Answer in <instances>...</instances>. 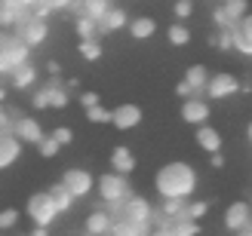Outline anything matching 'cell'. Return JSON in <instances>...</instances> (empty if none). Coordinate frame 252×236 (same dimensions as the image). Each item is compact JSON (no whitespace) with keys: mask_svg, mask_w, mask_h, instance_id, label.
<instances>
[{"mask_svg":"<svg viewBox=\"0 0 252 236\" xmlns=\"http://www.w3.org/2000/svg\"><path fill=\"white\" fill-rule=\"evenodd\" d=\"M98 187V200L105 203V209H117L126 196H129V181H126V175H120V172H105V175H98L95 181Z\"/></svg>","mask_w":252,"mask_h":236,"instance_id":"3957f363","label":"cell"},{"mask_svg":"<svg viewBox=\"0 0 252 236\" xmlns=\"http://www.w3.org/2000/svg\"><path fill=\"white\" fill-rule=\"evenodd\" d=\"M40 3L49 9V12H62V9H74L77 0H40Z\"/></svg>","mask_w":252,"mask_h":236,"instance_id":"f35d334b","label":"cell"},{"mask_svg":"<svg viewBox=\"0 0 252 236\" xmlns=\"http://www.w3.org/2000/svg\"><path fill=\"white\" fill-rule=\"evenodd\" d=\"M212 22H216L219 28H231V22H228V16H224V9H221V6L212 12Z\"/></svg>","mask_w":252,"mask_h":236,"instance_id":"60d3db41","label":"cell"},{"mask_svg":"<svg viewBox=\"0 0 252 236\" xmlns=\"http://www.w3.org/2000/svg\"><path fill=\"white\" fill-rule=\"evenodd\" d=\"M111 212L120 215V218H129L135 224H145V227H151V221H154V206H151L145 196H135V193H129L117 209H111Z\"/></svg>","mask_w":252,"mask_h":236,"instance_id":"5b68a950","label":"cell"},{"mask_svg":"<svg viewBox=\"0 0 252 236\" xmlns=\"http://www.w3.org/2000/svg\"><path fill=\"white\" fill-rule=\"evenodd\" d=\"M166 230H169V236H197L200 224L194 218L182 215V218H166Z\"/></svg>","mask_w":252,"mask_h":236,"instance_id":"ffe728a7","label":"cell"},{"mask_svg":"<svg viewBox=\"0 0 252 236\" xmlns=\"http://www.w3.org/2000/svg\"><path fill=\"white\" fill-rule=\"evenodd\" d=\"M6 77H9V83H12V89H31L34 80H37V68L31 65V61H25V65L12 68Z\"/></svg>","mask_w":252,"mask_h":236,"instance_id":"e0dca14e","label":"cell"},{"mask_svg":"<svg viewBox=\"0 0 252 236\" xmlns=\"http://www.w3.org/2000/svg\"><path fill=\"white\" fill-rule=\"evenodd\" d=\"M142 120H145V114H142V107H138V105H117L114 110H111V126L120 129V132L135 129Z\"/></svg>","mask_w":252,"mask_h":236,"instance_id":"30bf717a","label":"cell"},{"mask_svg":"<svg viewBox=\"0 0 252 236\" xmlns=\"http://www.w3.org/2000/svg\"><path fill=\"white\" fill-rule=\"evenodd\" d=\"M231 46H234V49H240L243 55H252V43H249V40H246V37L237 31V28L231 31Z\"/></svg>","mask_w":252,"mask_h":236,"instance_id":"d590c367","label":"cell"},{"mask_svg":"<svg viewBox=\"0 0 252 236\" xmlns=\"http://www.w3.org/2000/svg\"><path fill=\"white\" fill-rule=\"evenodd\" d=\"M249 218H252V206L249 203H231L228 209H224V227H228L231 233H240L249 227Z\"/></svg>","mask_w":252,"mask_h":236,"instance_id":"7c38bea8","label":"cell"},{"mask_svg":"<svg viewBox=\"0 0 252 236\" xmlns=\"http://www.w3.org/2000/svg\"><path fill=\"white\" fill-rule=\"evenodd\" d=\"M19 209H3V212H0V230H12L19 224Z\"/></svg>","mask_w":252,"mask_h":236,"instance_id":"e575fe53","label":"cell"},{"mask_svg":"<svg viewBox=\"0 0 252 236\" xmlns=\"http://www.w3.org/2000/svg\"><path fill=\"white\" fill-rule=\"evenodd\" d=\"M9 132L16 135V138L22 141V144H37L43 138V126L37 123L34 117H12V126H9Z\"/></svg>","mask_w":252,"mask_h":236,"instance_id":"9c48e42d","label":"cell"},{"mask_svg":"<svg viewBox=\"0 0 252 236\" xmlns=\"http://www.w3.org/2000/svg\"><path fill=\"white\" fill-rule=\"evenodd\" d=\"M74 31H77L80 40H90V37H98V25L93 19H86V16H77V22H74Z\"/></svg>","mask_w":252,"mask_h":236,"instance_id":"f546056e","label":"cell"},{"mask_svg":"<svg viewBox=\"0 0 252 236\" xmlns=\"http://www.w3.org/2000/svg\"><path fill=\"white\" fill-rule=\"evenodd\" d=\"M3 98H6V92H3V89H0V105H3Z\"/></svg>","mask_w":252,"mask_h":236,"instance_id":"816d5d0a","label":"cell"},{"mask_svg":"<svg viewBox=\"0 0 252 236\" xmlns=\"http://www.w3.org/2000/svg\"><path fill=\"white\" fill-rule=\"evenodd\" d=\"M25 215H28L37 227H53V221L59 218V209L53 203V196H49V190L31 193L28 196V206H25Z\"/></svg>","mask_w":252,"mask_h":236,"instance_id":"277c9868","label":"cell"},{"mask_svg":"<svg viewBox=\"0 0 252 236\" xmlns=\"http://www.w3.org/2000/svg\"><path fill=\"white\" fill-rule=\"evenodd\" d=\"M246 138H249V144H252V123L246 126Z\"/></svg>","mask_w":252,"mask_h":236,"instance_id":"681fc988","label":"cell"},{"mask_svg":"<svg viewBox=\"0 0 252 236\" xmlns=\"http://www.w3.org/2000/svg\"><path fill=\"white\" fill-rule=\"evenodd\" d=\"M77 52H80L86 61H98V58L105 55V52H102V43H98V37H90V40H80Z\"/></svg>","mask_w":252,"mask_h":236,"instance_id":"83f0119b","label":"cell"},{"mask_svg":"<svg viewBox=\"0 0 252 236\" xmlns=\"http://www.w3.org/2000/svg\"><path fill=\"white\" fill-rule=\"evenodd\" d=\"M62 187H65L74 200H83V196H90L95 190V178L86 169H68L65 175H62Z\"/></svg>","mask_w":252,"mask_h":236,"instance_id":"52a82bcc","label":"cell"},{"mask_svg":"<svg viewBox=\"0 0 252 236\" xmlns=\"http://www.w3.org/2000/svg\"><path fill=\"white\" fill-rule=\"evenodd\" d=\"M111 172H120V175H129V172H135V157L126 144L114 147L111 151Z\"/></svg>","mask_w":252,"mask_h":236,"instance_id":"ac0fdd59","label":"cell"},{"mask_svg":"<svg viewBox=\"0 0 252 236\" xmlns=\"http://www.w3.org/2000/svg\"><path fill=\"white\" fill-rule=\"evenodd\" d=\"M182 120L191 123V126H200V123H209V102L200 95H191L182 102Z\"/></svg>","mask_w":252,"mask_h":236,"instance_id":"8fae6325","label":"cell"},{"mask_svg":"<svg viewBox=\"0 0 252 236\" xmlns=\"http://www.w3.org/2000/svg\"><path fill=\"white\" fill-rule=\"evenodd\" d=\"M249 3H246V0H224V3H221V9H224V16H228V22H231V28H237V22H240L243 16H246V9Z\"/></svg>","mask_w":252,"mask_h":236,"instance_id":"484cf974","label":"cell"},{"mask_svg":"<svg viewBox=\"0 0 252 236\" xmlns=\"http://www.w3.org/2000/svg\"><path fill=\"white\" fill-rule=\"evenodd\" d=\"M166 37H169V43H172V46H188V43H191V31H188V25H185V22L169 25Z\"/></svg>","mask_w":252,"mask_h":236,"instance_id":"4316f807","label":"cell"},{"mask_svg":"<svg viewBox=\"0 0 252 236\" xmlns=\"http://www.w3.org/2000/svg\"><path fill=\"white\" fill-rule=\"evenodd\" d=\"M148 233H151V227L135 224V221H129V218L114 215V224H111V236H148Z\"/></svg>","mask_w":252,"mask_h":236,"instance_id":"d6986e66","label":"cell"},{"mask_svg":"<svg viewBox=\"0 0 252 236\" xmlns=\"http://www.w3.org/2000/svg\"><path fill=\"white\" fill-rule=\"evenodd\" d=\"M111 224H114V212L111 209H95V212L86 215L83 233L86 236H105V233H111Z\"/></svg>","mask_w":252,"mask_h":236,"instance_id":"4fadbf2b","label":"cell"},{"mask_svg":"<svg viewBox=\"0 0 252 236\" xmlns=\"http://www.w3.org/2000/svg\"><path fill=\"white\" fill-rule=\"evenodd\" d=\"M98 25V37L102 34H114V31H123L126 25H129V16H126V9H120V6H111L102 19L95 22Z\"/></svg>","mask_w":252,"mask_h":236,"instance_id":"5bb4252c","label":"cell"},{"mask_svg":"<svg viewBox=\"0 0 252 236\" xmlns=\"http://www.w3.org/2000/svg\"><path fill=\"white\" fill-rule=\"evenodd\" d=\"M154 215H160V218H182L185 215V200H163L160 209H154Z\"/></svg>","mask_w":252,"mask_h":236,"instance_id":"f1b7e54d","label":"cell"},{"mask_svg":"<svg viewBox=\"0 0 252 236\" xmlns=\"http://www.w3.org/2000/svg\"><path fill=\"white\" fill-rule=\"evenodd\" d=\"M80 105H83V107L98 105V92H83V95H80Z\"/></svg>","mask_w":252,"mask_h":236,"instance_id":"7bdbcfd3","label":"cell"},{"mask_svg":"<svg viewBox=\"0 0 252 236\" xmlns=\"http://www.w3.org/2000/svg\"><path fill=\"white\" fill-rule=\"evenodd\" d=\"M22 154V141L12 132H0V172L9 169Z\"/></svg>","mask_w":252,"mask_h":236,"instance_id":"9a60e30c","label":"cell"},{"mask_svg":"<svg viewBox=\"0 0 252 236\" xmlns=\"http://www.w3.org/2000/svg\"><path fill=\"white\" fill-rule=\"evenodd\" d=\"M49 196H53V203H56V209H59V215H65V212H71V209H74V196H71L65 187H62V181L49 187Z\"/></svg>","mask_w":252,"mask_h":236,"instance_id":"cb8c5ba5","label":"cell"},{"mask_svg":"<svg viewBox=\"0 0 252 236\" xmlns=\"http://www.w3.org/2000/svg\"><path fill=\"white\" fill-rule=\"evenodd\" d=\"M12 3L19 6V0H0V6H12Z\"/></svg>","mask_w":252,"mask_h":236,"instance_id":"c3c4849f","label":"cell"},{"mask_svg":"<svg viewBox=\"0 0 252 236\" xmlns=\"http://www.w3.org/2000/svg\"><path fill=\"white\" fill-rule=\"evenodd\" d=\"M185 83H191L194 92L200 95V92L206 89V83H209V71H206L203 65H191V68L185 71Z\"/></svg>","mask_w":252,"mask_h":236,"instance_id":"603a6c76","label":"cell"},{"mask_svg":"<svg viewBox=\"0 0 252 236\" xmlns=\"http://www.w3.org/2000/svg\"><path fill=\"white\" fill-rule=\"evenodd\" d=\"M234 236H252V230L246 227V230H240V233H234Z\"/></svg>","mask_w":252,"mask_h":236,"instance_id":"f907efd6","label":"cell"},{"mask_svg":"<svg viewBox=\"0 0 252 236\" xmlns=\"http://www.w3.org/2000/svg\"><path fill=\"white\" fill-rule=\"evenodd\" d=\"M86 120L102 126V123H111V110H108L102 102H98V105H93V107H86Z\"/></svg>","mask_w":252,"mask_h":236,"instance_id":"1f68e13d","label":"cell"},{"mask_svg":"<svg viewBox=\"0 0 252 236\" xmlns=\"http://www.w3.org/2000/svg\"><path fill=\"white\" fill-rule=\"evenodd\" d=\"M175 92L182 95V102H185V98H191V95H197V92H194V86H191V83H185V80L175 86Z\"/></svg>","mask_w":252,"mask_h":236,"instance_id":"b9f144b4","label":"cell"},{"mask_svg":"<svg viewBox=\"0 0 252 236\" xmlns=\"http://www.w3.org/2000/svg\"><path fill=\"white\" fill-rule=\"evenodd\" d=\"M197 169L191 163L172 159V163L160 166L154 175V190L160 200H191L197 190Z\"/></svg>","mask_w":252,"mask_h":236,"instance_id":"6da1fadb","label":"cell"},{"mask_svg":"<svg viewBox=\"0 0 252 236\" xmlns=\"http://www.w3.org/2000/svg\"><path fill=\"white\" fill-rule=\"evenodd\" d=\"M46 71H49V74L56 77V74H59V61H46Z\"/></svg>","mask_w":252,"mask_h":236,"instance_id":"7dc6e473","label":"cell"},{"mask_svg":"<svg viewBox=\"0 0 252 236\" xmlns=\"http://www.w3.org/2000/svg\"><path fill=\"white\" fill-rule=\"evenodd\" d=\"M237 31H240V34L246 37V40L252 43V12H246V16H243L240 22H237Z\"/></svg>","mask_w":252,"mask_h":236,"instance_id":"ab89813d","label":"cell"},{"mask_svg":"<svg viewBox=\"0 0 252 236\" xmlns=\"http://www.w3.org/2000/svg\"><path fill=\"white\" fill-rule=\"evenodd\" d=\"M206 212H209V203H203V200H185V215H188V218L200 221Z\"/></svg>","mask_w":252,"mask_h":236,"instance_id":"d6a6232c","label":"cell"},{"mask_svg":"<svg viewBox=\"0 0 252 236\" xmlns=\"http://www.w3.org/2000/svg\"><path fill=\"white\" fill-rule=\"evenodd\" d=\"M37 3H40V0H19V6H22V9H34Z\"/></svg>","mask_w":252,"mask_h":236,"instance_id":"bcb514c9","label":"cell"},{"mask_svg":"<svg viewBox=\"0 0 252 236\" xmlns=\"http://www.w3.org/2000/svg\"><path fill=\"white\" fill-rule=\"evenodd\" d=\"M31 105H34L37 110H49V86H40V89L34 92V98H31Z\"/></svg>","mask_w":252,"mask_h":236,"instance_id":"8d00e7d4","label":"cell"},{"mask_svg":"<svg viewBox=\"0 0 252 236\" xmlns=\"http://www.w3.org/2000/svg\"><path fill=\"white\" fill-rule=\"evenodd\" d=\"M0 28H3V19H0Z\"/></svg>","mask_w":252,"mask_h":236,"instance_id":"db71d44e","label":"cell"},{"mask_svg":"<svg viewBox=\"0 0 252 236\" xmlns=\"http://www.w3.org/2000/svg\"><path fill=\"white\" fill-rule=\"evenodd\" d=\"M74 6L80 9V16H86V19L98 22V19H102L105 12H108L111 6H114V3H111V0H77V3H74Z\"/></svg>","mask_w":252,"mask_h":236,"instance_id":"7402d4cb","label":"cell"},{"mask_svg":"<svg viewBox=\"0 0 252 236\" xmlns=\"http://www.w3.org/2000/svg\"><path fill=\"white\" fill-rule=\"evenodd\" d=\"M59 147H62V144L53 138V135H43V138L37 141V151H40V157H43V159H53V157H59Z\"/></svg>","mask_w":252,"mask_h":236,"instance_id":"4dcf8cb0","label":"cell"},{"mask_svg":"<svg viewBox=\"0 0 252 236\" xmlns=\"http://www.w3.org/2000/svg\"><path fill=\"white\" fill-rule=\"evenodd\" d=\"M129 34L135 37V40H151L154 37V31H157V22L151 19V16H138V19H129Z\"/></svg>","mask_w":252,"mask_h":236,"instance_id":"44dd1931","label":"cell"},{"mask_svg":"<svg viewBox=\"0 0 252 236\" xmlns=\"http://www.w3.org/2000/svg\"><path fill=\"white\" fill-rule=\"evenodd\" d=\"M197 147L206 154H219L221 151V132L216 126H209V123H200L197 126Z\"/></svg>","mask_w":252,"mask_h":236,"instance_id":"2e32d148","label":"cell"},{"mask_svg":"<svg viewBox=\"0 0 252 236\" xmlns=\"http://www.w3.org/2000/svg\"><path fill=\"white\" fill-rule=\"evenodd\" d=\"M105 236H111V233H105Z\"/></svg>","mask_w":252,"mask_h":236,"instance_id":"11a10c76","label":"cell"},{"mask_svg":"<svg viewBox=\"0 0 252 236\" xmlns=\"http://www.w3.org/2000/svg\"><path fill=\"white\" fill-rule=\"evenodd\" d=\"M172 12H175V19H191L194 16V0H175L172 3Z\"/></svg>","mask_w":252,"mask_h":236,"instance_id":"836d02e7","label":"cell"},{"mask_svg":"<svg viewBox=\"0 0 252 236\" xmlns=\"http://www.w3.org/2000/svg\"><path fill=\"white\" fill-rule=\"evenodd\" d=\"M28 236H49V227H37V224H34V230H31Z\"/></svg>","mask_w":252,"mask_h":236,"instance_id":"f6af8a7d","label":"cell"},{"mask_svg":"<svg viewBox=\"0 0 252 236\" xmlns=\"http://www.w3.org/2000/svg\"><path fill=\"white\" fill-rule=\"evenodd\" d=\"M49 135H53V138L62 144V147H65V144H71L74 141V132H71V126H56L53 132H49Z\"/></svg>","mask_w":252,"mask_h":236,"instance_id":"74e56055","label":"cell"},{"mask_svg":"<svg viewBox=\"0 0 252 236\" xmlns=\"http://www.w3.org/2000/svg\"><path fill=\"white\" fill-rule=\"evenodd\" d=\"M209 163H212V169H221V166H224V157H221V151H219V154H209Z\"/></svg>","mask_w":252,"mask_h":236,"instance_id":"ee69618b","label":"cell"},{"mask_svg":"<svg viewBox=\"0 0 252 236\" xmlns=\"http://www.w3.org/2000/svg\"><path fill=\"white\" fill-rule=\"evenodd\" d=\"M209 98H231L240 92V80L234 77V74L228 71H219V74H209V83H206V89H203Z\"/></svg>","mask_w":252,"mask_h":236,"instance_id":"ba28073f","label":"cell"},{"mask_svg":"<svg viewBox=\"0 0 252 236\" xmlns=\"http://www.w3.org/2000/svg\"><path fill=\"white\" fill-rule=\"evenodd\" d=\"M249 230H252V218H249Z\"/></svg>","mask_w":252,"mask_h":236,"instance_id":"f5cc1de1","label":"cell"},{"mask_svg":"<svg viewBox=\"0 0 252 236\" xmlns=\"http://www.w3.org/2000/svg\"><path fill=\"white\" fill-rule=\"evenodd\" d=\"M49 107L53 110H62V107H68V86H62L59 80H49Z\"/></svg>","mask_w":252,"mask_h":236,"instance_id":"d4e9b609","label":"cell"},{"mask_svg":"<svg viewBox=\"0 0 252 236\" xmlns=\"http://www.w3.org/2000/svg\"><path fill=\"white\" fill-rule=\"evenodd\" d=\"M12 31H16L22 40L34 49V46L46 43V37H49V25H46V19H40V16H34V12H28V16H25Z\"/></svg>","mask_w":252,"mask_h":236,"instance_id":"8992f818","label":"cell"},{"mask_svg":"<svg viewBox=\"0 0 252 236\" xmlns=\"http://www.w3.org/2000/svg\"><path fill=\"white\" fill-rule=\"evenodd\" d=\"M83 236H86V233H83Z\"/></svg>","mask_w":252,"mask_h":236,"instance_id":"9f6ffc18","label":"cell"},{"mask_svg":"<svg viewBox=\"0 0 252 236\" xmlns=\"http://www.w3.org/2000/svg\"><path fill=\"white\" fill-rule=\"evenodd\" d=\"M31 55V46L16 31H0V74H9L12 68L25 65Z\"/></svg>","mask_w":252,"mask_h":236,"instance_id":"7a4b0ae2","label":"cell"}]
</instances>
